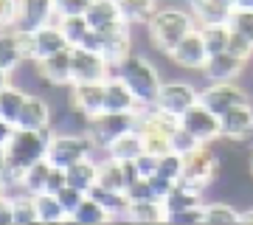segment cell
<instances>
[{
	"mask_svg": "<svg viewBox=\"0 0 253 225\" xmlns=\"http://www.w3.org/2000/svg\"><path fill=\"white\" fill-rule=\"evenodd\" d=\"M144 26H146L149 45H152L155 51H161L163 56H169L180 45L183 37L197 28V23H194L189 9H183V6H166V9L155 11Z\"/></svg>",
	"mask_w": 253,
	"mask_h": 225,
	"instance_id": "6da1fadb",
	"label": "cell"
},
{
	"mask_svg": "<svg viewBox=\"0 0 253 225\" xmlns=\"http://www.w3.org/2000/svg\"><path fill=\"white\" fill-rule=\"evenodd\" d=\"M118 73H121V79L132 88L135 93V99L141 107H155V101H158V93H161L163 82H161V73L155 68L146 56L141 54H129L124 62L118 65Z\"/></svg>",
	"mask_w": 253,
	"mask_h": 225,
	"instance_id": "7a4b0ae2",
	"label": "cell"
},
{
	"mask_svg": "<svg viewBox=\"0 0 253 225\" xmlns=\"http://www.w3.org/2000/svg\"><path fill=\"white\" fill-rule=\"evenodd\" d=\"M93 152H96V144L90 141L87 130H71V133L68 130H54L51 141H48L45 158L54 166L68 169V166L84 161V158H93Z\"/></svg>",
	"mask_w": 253,
	"mask_h": 225,
	"instance_id": "3957f363",
	"label": "cell"
},
{
	"mask_svg": "<svg viewBox=\"0 0 253 225\" xmlns=\"http://www.w3.org/2000/svg\"><path fill=\"white\" fill-rule=\"evenodd\" d=\"M132 23H118V26L107 28V31H90L84 37V48L99 51L110 62V68H118L126 56L132 54Z\"/></svg>",
	"mask_w": 253,
	"mask_h": 225,
	"instance_id": "277c9868",
	"label": "cell"
},
{
	"mask_svg": "<svg viewBox=\"0 0 253 225\" xmlns=\"http://www.w3.org/2000/svg\"><path fill=\"white\" fill-rule=\"evenodd\" d=\"M51 133L54 130H14L11 141L6 144V152H9V163L17 166V169H26L34 161H42L48 152V141H51Z\"/></svg>",
	"mask_w": 253,
	"mask_h": 225,
	"instance_id": "5b68a950",
	"label": "cell"
},
{
	"mask_svg": "<svg viewBox=\"0 0 253 225\" xmlns=\"http://www.w3.org/2000/svg\"><path fill=\"white\" fill-rule=\"evenodd\" d=\"M138 127V113H99L84 121V130L90 135V141L96 144V149H107L118 135H124L126 130Z\"/></svg>",
	"mask_w": 253,
	"mask_h": 225,
	"instance_id": "8992f818",
	"label": "cell"
},
{
	"mask_svg": "<svg viewBox=\"0 0 253 225\" xmlns=\"http://www.w3.org/2000/svg\"><path fill=\"white\" fill-rule=\"evenodd\" d=\"M219 172H222V161H219V155L214 152V144H203L191 155L183 158V180L200 186L203 191L217 183Z\"/></svg>",
	"mask_w": 253,
	"mask_h": 225,
	"instance_id": "52a82bcc",
	"label": "cell"
},
{
	"mask_svg": "<svg viewBox=\"0 0 253 225\" xmlns=\"http://www.w3.org/2000/svg\"><path fill=\"white\" fill-rule=\"evenodd\" d=\"M180 124L197 138L200 144H217L219 138H222V118L214 110H208L203 101H197L194 107H189L183 113Z\"/></svg>",
	"mask_w": 253,
	"mask_h": 225,
	"instance_id": "ba28073f",
	"label": "cell"
},
{
	"mask_svg": "<svg viewBox=\"0 0 253 225\" xmlns=\"http://www.w3.org/2000/svg\"><path fill=\"white\" fill-rule=\"evenodd\" d=\"M200 101H203L208 110H214L217 116H222L225 110L251 101V96H248V90L239 88L236 82H208V88L200 90Z\"/></svg>",
	"mask_w": 253,
	"mask_h": 225,
	"instance_id": "9c48e42d",
	"label": "cell"
},
{
	"mask_svg": "<svg viewBox=\"0 0 253 225\" xmlns=\"http://www.w3.org/2000/svg\"><path fill=\"white\" fill-rule=\"evenodd\" d=\"M197 101H200V90L191 88L189 82H163L155 107H161L163 113L180 118L183 113H186L189 107H194Z\"/></svg>",
	"mask_w": 253,
	"mask_h": 225,
	"instance_id": "30bf717a",
	"label": "cell"
},
{
	"mask_svg": "<svg viewBox=\"0 0 253 225\" xmlns=\"http://www.w3.org/2000/svg\"><path fill=\"white\" fill-rule=\"evenodd\" d=\"M169 59H172L177 68H183V71H197V73H203V68L208 65L211 54H208L206 43H203L200 28H194V31H189V34L183 37L180 45H177L172 54H169Z\"/></svg>",
	"mask_w": 253,
	"mask_h": 225,
	"instance_id": "8fae6325",
	"label": "cell"
},
{
	"mask_svg": "<svg viewBox=\"0 0 253 225\" xmlns=\"http://www.w3.org/2000/svg\"><path fill=\"white\" fill-rule=\"evenodd\" d=\"M110 62L99 51L76 45L73 48V82H104L110 76Z\"/></svg>",
	"mask_w": 253,
	"mask_h": 225,
	"instance_id": "7c38bea8",
	"label": "cell"
},
{
	"mask_svg": "<svg viewBox=\"0 0 253 225\" xmlns=\"http://www.w3.org/2000/svg\"><path fill=\"white\" fill-rule=\"evenodd\" d=\"M71 107L84 121L104 113V82H73L71 85Z\"/></svg>",
	"mask_w": 253,
	"mask_h": 225,
	"instance_id": "4fadbf2b",
	"label": "cell"
},
{
	"mask_svg": "<svg viewBox=\"0 0 253 225\" xmlns=\"http://www.w3.org/2000/svg\"><path fill=\"white\" fill-rule=\"evenodd\" d=\"M34 65H37L40 82L54 85V88H71L73 85V48L59 51V54L48 56V59H40Z\"/></svg>",
	"mask_w": 253,
	"mask_h": 225,
	"instance_id": "5bb4252c",
	"label": "cell"
},
{
	"mask_svg": "<svg viewBox=\"0 0 253 225\" xmlns=\"http://www.w3.org/2000/svg\"><path fill=\"white\" fill-rule=\"evenodd\" d=\"M222 138L234 141V144H245L253 138V101L236 104V107L222 113Z\"/></svg>",
	"mask_w": 253,
	"mask_h": 225,
	"instance_id": "9a60e30c",
	"label": "cell"
},
{
	"mask_svg": "<svg viewBox=\"0 0 253 225\" xmlns=\"http://www.w3.org/2000/svg\"><path fill=\"white\" fill-rule=\"evenodd\" d=\"M138 104L132 88L121 79V73H110L104 79V113H138Z\"/></svg>",
	"mask_w": 253,
	"mask_h": 225,
	"instance_id": "2e32d148",
	"label": "cell"
},
{
	"mask_svg": "<svg viewBox=\"0 0 253 225\" xmlns=\"http://www.w3.org/2000/svg\"><path fill=\"white\" fill-rule=\"evenodd\" d=\"M48 23H56L54 0H20V6H17V23H14V28H23V31H37V28L48 26Z\"/></svg>",
	"mask_w": 253,
	"mask_h": 225,
	"instance_id": "e0dca14e",
	"label": "cell"
},
{
	"mask_svg": "<svg viewBox=\"0 0 253 225\" xmlns=\"http://www.w3.org/2000/svg\"><path fill=\"white\" fill-rule=\"evenodd\" d=\"M51 124H54V110H51V104L42 96L28 93V99L23 104V110H20L14 127H20V130H51Z\"/></svg>",
	"mask_w": 253,
	"mask_h": 225,
	"instance_id": "ac0fdd59",
	"label": "cell"
},
{
	"mask_svg": "<svg viewBox=\"0 0 253 225\" xmlns=\"http://www.w3.org/2000/svg\"><path fill=\"white\" fill-rule=\"evenodd\" d=\"M68 48H73V45L68 43V37L59 28V23H48V26L34 31V62L48 59V56L59 54V51H68Z\"/></svg>",
	"mask_w": 253,
	"mask_h": 225,
	"instance_id": "d6986e66",
	"label": "cell"
},
{
	"mask_svg": "<svg viewBox=\"0 0 253 225\" xmlns=\"http://www.w3.org/2000/svg\"><path fill=\"white\" fill-rule=\"evenodd\" d=\"M245 59L234 56L231 51H222V54H214L208 59V65L203 68V76L208 82H236L245 71Z\"/></svg>",
	"mask_w": 253,
	"mask_h": 225,
	"instance_id": "ffe728a7",
	"label": "cell"
},
{
	"mask_svg": "<svg viewBox=\"0 0 253 225\" xmlns=\"http://www.w3.org/2000/svg\"><path fill=\"white\" fill-rule=\"evenodd\" d=\"M84 20H87V26L93 31H107V28L118 26V23H126L124 11H121V6L116 0H93Z\"/></svg>",
	"mask_w": 253,
	"mask_h": 225,
	"instance_id": "44dd1931",
	"label": "cell"
},
{
	"mask_svg": "<svg viewBox=\"0 0 253 225\" xmlns=\"http://www.w3.org/2000/svg\"><path fill=\"white\" fill-rule=\"evenodd\" d=\"M189 11L197 28L203 26H219V23H228L231 14H234V6H225V3H217V0H191Z\"/></svg>",
	"mask_w": 253,
	"mask_h": 225,
	"instance_id": "7402d4cb",
	"label": "cell"
},
{
	"mask_svg": "<svg viewBox=\"0 0 253 225\" xmlns=\"http://www.w3.org/2000/svg\"><path fill=\"white\" fill-rule=\"evenodd\" d=\"M96 203H99L104 211H107L113 220H126V214H129V206H132V197L126 194V191L121 189H104V186H93L90 191H87Z\"/></svg>",
	"mask_w": 253,
	"mask_h": 225,
	"instance_id": "603a6c76",
	"label": "cell"
},
{
	"mask_svg": "<svg viewBox=\"0 0 253 225\" xmlns=\"http://www.w3.org/2000/svg\"><path fill=\"white\" fill-rule=\"evenodd\" d=\"M203 194H206V191L200 189V186H194V183L180 178L172 186V191L166 194L163 206H166L169 214H172V211H183V208H194V206H203Z\"/></svg>",
	"mask_w": 253,
	"mask_h": 225,
	"instance_id": "cb8c5ba5",
	"label": "cell"
},
{
	"mask_svg": "<svg viewBox=\"0 0 253 225\" xmlns=\"http://www.w3.org/2000/svg\"><path fill=\"white\" fill-rule=\"evenodd\" d=\"M104 155L116 158V161H135L138 155H144V135L135 130H126L124 135H118L116 141L104 149Z\"/></svg>",
	"mask_w": 253,
	"mask_h": 225,
	"instance_id": "d4e9b609",
	"label": "cell"
},
{
	"mask_svg": "<svg viewBox=\"0 0 253 225\" xmlns=\"http://www.w3.org/2000/svg\"><path fill=\"white\" fill-rule=\"evenodd\" d=\"M166 217H169V211L163 206V200H132L126 220L138 225H158L166 223Z\"/></svg>",
	"mask_w": 253,
	"mask_h": 225,
	"instance_id": "484cf974",
	"label": "cell"
},
{
	"mask_svg": "<svg viewBox=\"0 0 253 225\" xmlns=\"http://www.w3.org/2000/svg\"><path fill=\"white\" fill-rule=\"evenodd\" d=\"M34 203H37V214H40V223L42 225H56V223H68L71 220L54 191H40V194H34Z\"/></svg>",
	"mask_w": 253,
	"mask_h": 225,
	"instance_id": "4316f807",
	"label": "cell"
},
{
	"mask_svg": "<svg viewBox=\"0 0 253 225\" xmlns=\"http://www.w3.org/2000/svg\"><path fill=\"white\" fill-rule=\"evenodd\" d=\"M96 186L126 191V169H124V161H116V158L104 155V158L99 161V178H96Z\"/></svg>",
	"mask_w": 253,
	"mask_h": 225,
	"instance_id": "83f0119b",
	"label": "cell"
},
{
	"mask_svg": "<svg viewBox=\"0 0 253 225\" xmlns=\"http://www.w3.org/2000/svg\"><path fill=\"white\" fill-rule=\"evenodd\" d=\"M203 214H206V225H239V206H234L231 200L203 203Z\"/></svg>",
	"mask_w": 253,
	"mask_h": 225,
	"instance_id": "f1b7e54d",
	"label": "cell"
},
{
	"mask_svg": "<svg viewBox=\"0 0 253 225\" xmlns=\"http://www.w3.org/2000/svg\"><path fill=\"white\" fill-rule=\"evenodd\" d=\"M99 178V161L96 158H84V161L68 166V186H76L82 191H90Z\"/></svg>",
	"mask_w": 253,
	"mask_h": 225,
	"instance_id": "f546056e",
	"label": "cell"
},
{
	"mask_svg": "<svg viewBox=\"0 0 253 225\" xmlns=\"http://www.w3.org/2000/svg\"><path fill=\"white\" fill-rule=\"evenodd\" d=\"M20 65H23V54H20L17 31L14 28H3L0 31V68L14 73Z\"/></svg>",
	"mask_w": 253,
	"mask_h": 225,
	"instance_id": "4dcf8cb0",
	"label": "cell"
},
{
	"mask_svg": "<svg viewBox=\"0 0 253 225\" xmlns=\"http://www.w3.org/2000/svg\"><path fill=\"white\" fill-rule=\"evenodd\" d=\"M26 99H28V90L17 88V85H6L0 90V118H6V121L14 124L23 104H26Z\"/></svg>",
	"mask_w": 253,
	"mask_h": 225,
	"instance_id": "1f68e13d",
	"label": "cell"
},
{
	"mask_svg": "<svg viewBox=\"0 0 253 225\" xmlns=\"http://www.w3.org/2000/svg\"><path fill=\"white\" fill-rule=\"evenodd\" d=\"M51 166H54V163L48 161V158L34 161L31 166H26V169H23V191H28V194H40V191H45Z\"/></svg>",
	"mask_w": 253,
	"mask_h": 225,
	"instance_id": "d6a6232c",
	"label": "cell"
},
{
	"mask_svg": "<svg viewBox=\"0 0 253 225\" xmlns=\"http://www.w3.org/2000/svg\"><path fill=\"white\" fill-rule=\"evenodd\" d=\"M71 223H76V225H104V223H113V217L87 194V197L82 200V206L71 214Z\"/></svg>",
	"mask_w": 253,
	"mask_h": 225,
	"instance_id": "836d02e7",
	"label": "cell"
},
{
	"mask_svg": "<svg viewBox=\"0 0 253 225\" xmlns=\"http://www.w3.org/2000/svg\"><path fill=\"white\" fill-rule=\"evenodd\" d=\"M11 208H14V225H34V223H40L34 194H28V191L11 194Z\"/></svg>",
	"mask_w": 253,
	"mask_h": 225,
	"instance_id": "e575fe53",
	"label": "cell"
},
{
	"mask_svg": "<svg viewBox=\"0 0 253 225\" xmlns=\"http://www.w3.org/2000/svg\"><path fill=\"white\" fill-rule=\"evenodd\" d=\"M118 6H121V11H124L126 23H146V20L152 17L155 11H158V0H116Z\"/></svg>",
	"mask_w": 253,
	"mask_h": 225,
	"instance_id": "d590c367",
	"label": "cell"
},
{
	"mask_svg": "<svg viewBox=\"0 0 253 225\" xmlns=\"http://www.w3.org/2000/svg\"><path fill=\"white\" fill-rule=\"evenodd\" d=\"M200 34H203V43H206L208 54H222L228 51V40H231V26L228 23H219V26H203L200 28Z\"/></svg>",
	"mask_w": 253,
	"mask_h": 225,
	"instance_id": "8d00e7d4",
	"label": "cell"
},
{
	"mask_svg": "<svg viewBox=\"0 0 253 225\" xmlns=\"http://www.w3.org/2000/svg\"><path fill=\"white\" fill-rule=\"evenodd\" d=\"M56 23H59V28L65 31V37H68V43H71L73 48L84 43V37L93 31L84 17H56Z\"/></svg>",
	"mask_w": 253,
	"mask_h": 225,
	"instance_id": "74e56055",
	"label": "cell"
},
{
	"mask_svg": "<svg viewBox=\"0 0 253 225\" xmlns=\"http://www.w3.org/2000/svg\"><path fill=\"white\" fill-rule=\"evenodd\" d=\"M169 141H172V152L183 155V158H186V155H191L194 149H197V146H203V144H200L197 138H194V135H191L183 124L172 133V138H169Z\"/></svg>",
	"mask_w": 253,
	"mask_h": 225,
	"instance_id": "f35d334b",
	"label": "cell"
},
{
	"mask_svg": "<svg viewBox=\"0 0 253 225\" xmlns=\"http://www.w3.org/2000/svg\"><path fill=\"white\" fill-rule=\"evenodd\" d=\"M158 175L169 180H180L183 178V155L177 152H166L161 155V161H158Z\"/></svg>",
	"mask_w": 253,
	"mask_h": 225,
	"instance_id": "ab89813d",
	"label": "cell"
},
{
	"mask_svg": "<svg viewBox=\"0 0 253 225\" xmlns=\"http://www.w3.org/2000/svg\"><path fill=\"white\" fill-rule=\"evenodd\" d=\"M93 0H54L56 17H84Z\"/></svg>",
	"mask_w": 253,
	"mask_h": 225,
	"instance_id": "60d3db41",
	"label": "cell"
},
{
	"mask_svg": "<svg viewBox=\"0 0 253 225\" xmlns=\"http://www.w3.org/2000/svg\"><path fill=\"white\" fill-rule=\"evenodd\" d=\"M228 26L234 28V31H239V34H245L253 43V9H234Z\"/></svg>",
	"mask_w": 253,
	"mask_h": 225,
	"instance_id": "b9f144b4",
	"label": "cell"
},
{
	"mask_svg": "<svg viewBox=\"0 0 253 225\" xmlns=\"http://www.w3.org/2000/svg\"><path fill=\"white\" fill-rule=\"evenodd\" d=\"M228 51H231L234 56H239V59H245V62L253 59V43L245 34L234 31V28H231V40H228Z\"/></svg>",
	"mask_w": 253,
	"mask_h": 225,
	"instance_id": "7bdbcfd3",
	"label": "cell"
},
{
	"mask_svg": "<svg viewBox=\"0 0 253 225\" xmlns=\"http://www.w3.org/2000/svg\"><path fill=\"white\" fill-rule=\"evenodd\" d=\"M166 223H174V225H203L206 223V214H203V206H194V208H183V211H172L166 217Z\"/></svg>",
	"mask_w": 253,
	"mask_h": 225,
	"instance_id": "ee69618b",
	"label": "cell"
},
{
	"mask_svg": "<svg viewBox=\"0 0 253 225\" xmlns=\"http://www.w3.org/2000/svg\"><path fill=\"white\" fill-rule=\"evenodd\" d=\"M144 135V152L149 155H166L172 152V141H169V135H158V133H141Z\"/></svg>",
	"mask_w": 253,
	"mask_h": 225,
	"instance_id": "f6af8a7d",
	"label": "cell"
},
{
	"mask_svg": "<svg viewBox=\"0 0 253 225\" xmlns=\"http://www.w3.org/2000/svg\"><path fill=\"white\" fill-rule=\"evenodd\" d=\"M56 197H59V203L65 206V211H68V217H71L73 211L82 206V200L87 197V191L76 189V186H62V189L56 191Z\"/></svg>",
	"mask_w": 253,
	"mask_h": 225,
	"instance_id": "bcb514c9",
	"label": "cell"
},
{
	"mask_svg": "<svg viewBox=\"0 0 253 225\" xmlns=\"http://www.w3.org/2000/svg\"><path fill=\"white\" fill-rule=\"evenodd\" d=\"M17 6H20V0H0V31L3 28H14V23H17Z\"/></svg>",
	"mask_w": 253,
	"mask_h": 225,
	"instance_id": "7dc6e473",
	"label": "cell"
},
{
	"mask_svg": "<svg viewBox=\"0 0 253 225\" xmlns=\"http://www.w3.org/2000/svg\"><path fill=\"white\" fill-rule=\"evenodd\" d=\"M158 155H149V152H144V155H138L135 158V166H138V175L141 178H152L155 172H158Z\"/></svg>",
	"mask_w": 253,
	"mask_h": 225,
	"instance_id": "c3c4849f",
	"label": "cell"
},
{
	"mask_svg": "<svg viewBox=\"0 0 253 225\" xmlns=\"http://www.w3.org/2000/svg\"><path fill=\"white\" fill-rule=\"evenodd\" d=\"M0 225H14V208H11V194L0 191Z\"/></svg>",
	"mask_w": 253,
	"mask_h": 225,
	"instance_id": "681fc988",
	"label": "cell"
},
{
	"mask_svg": "<svg viewBox=\"0 0 253 225\" xmlns=\"http://www.w3.org/2000/svg\"><path fill=\"white\" fill-rule=\"evenodd\" d=\"M14 130L17 127L11 124V121H6V118H0V146H6L11 141V135H14Z\"/></svg>",
	"mask_w": 253,
	"mask_h": 225,
	"instance_id": "f907efd6",
	"label": "cell"
},
{
	"mask_svg": "<svg viewBox=\"0 0 253 225\" xmlns=\"http://www.w3.org/2000/svg\"><path fill=\"white\" fill-rule=\"evenodd\" d=\"M239 225H253V206L239 208Z\"/></svg>",
	"mask_w": 253,
	"mask_h": 225,
	"instance_id": "816d5d0a",
	"label": "cell"
},
{
	"mask_svg": "<svg viewBox=\"0 0 253 225\" xmlns=\"http://www.w3.org/2000/svg\"><path fill=\"white\" fill-rule=\"evenodd\" d=\"M9 169V152H6V146H0V175Z\"/></svg>",
	"mask_w": 253,
	"mask_h": 225,
	"instance_id": "f5cc1de1",
	"label": "cell"
},
{
	"mask_svg": "<svg viewBox=\"0 0 253 225\" xmlns=\"http://www.w3.org/2000/svg\"><path fill=\"white\" fill-rule=\"evenodd\" d=\"M6 85H11V73H9V71H3V68H0V90L6 88Z\"/></svg>",
	"mask_w": 253,
	"mask_h": 225,
	"instance_id": "db71d44e",
	"label": "cell"
},
{
	"mask_svg": "<svg viewBox=\"0 0 253 225\" xmlns=\"http://www.w3.org/2000/svg\"><path fill=\"white\" fill-rule=\"evenodd\" d=\"M234 9H253V0H236Z\"/></svg>",
	"mask_w": 253,
	"mask_h": 225,
	"instance_id": "11a10c76",
	"label": "cell"
},
{
	"mask_svg": "<svg viewBox=\"0 0 253 225\" xmlns=\"http://www.w3.org/2000/svg\"><path fill=\"white\" fill-rule=\"evenodd\" d=\"M248 169H251V178H253V149L248 152Z\"/></svg>",
	"mask_w": 253,
	"mask_h": 225,
	"instance_id": "9f6ffc18",
	"label": "cell"
},
{
	"mask_svg": "<svg viewBox=\"0 0 253 225\" xmlns=\"http://www.w3.org/2000/svg\"><path fill=\"white\" fill-rule=\"evenodd\" d=\"M217 3H225V6H234L236 0H217Z\"/></svg>",
	"mask_w": 253,
	"mask_h": 225,
	"instance_id": "6f0895ef",
	"label": "cell"
},
{
	"mask_svg": "<svg viewBox=\"0 0 253 225\" xmlns=\"http://www.w3.org/2000/svg\"><path fill=\"white\" fill-rule=\"evenodd\" d=\"M251 141H253V138H251Z\"/></svg>",
	"mask_w": 253,
	"mask_h": 225,
	"instance_id": "680465c9",
	"label": "cell"
}]
</instances>
